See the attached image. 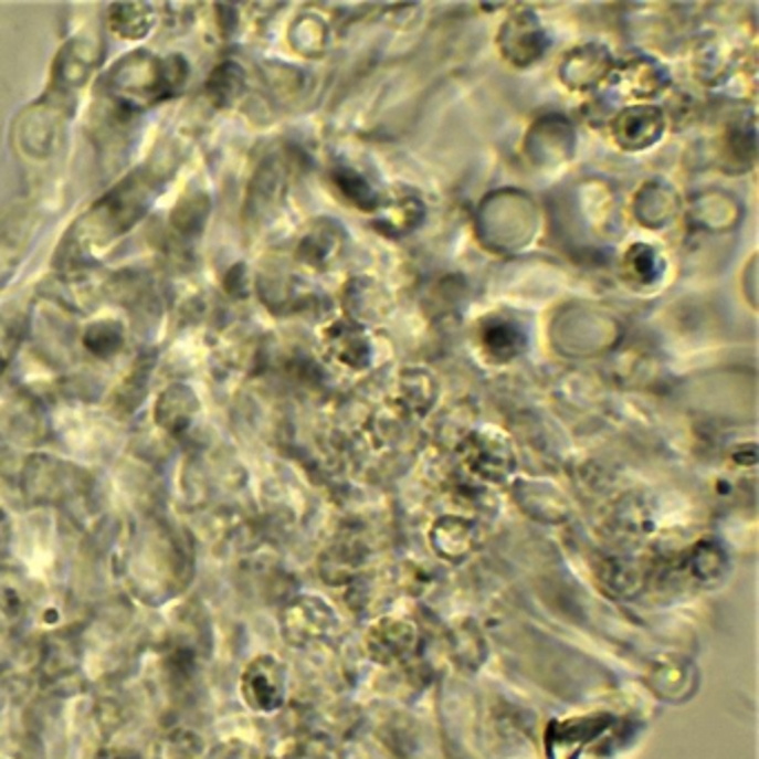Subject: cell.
Masks as SVG:
<instances>
[{
    "label": "cell",
    "instance_id": "6",
    "mask_svg": "<svg viewBox=\"0 0 759 759\" xmlns=\"http://www.w3.org/2000/svg\"><path fill=\"white\" fill-rule=\"evenodd\" d=\"M622 83L620 87H626L631 94L635 96H649V94H655L664 83H662V76L657 72L655 65L651 63H633L631 67L622 70Z\"/></svg>",
    "mask_w": 759,
    "mask_h": 759
},
{
    "label": "cell",
    "instance_id": "3",
    "mask_svg": "<svg viewBox=\"0 0 759 759\" xmlns=\"http://www.w3.org/2000/svg\"><path fill=\"white\" fill-rule=\"evenodd\" d=\"M662 131V114L655 107H633L620 114L615 123V138L629 147L640 149L657 140Z\"/></svg>",
    "mask_w": 759,
    "mask_h": 759
},
{
    "label": "cell",
    "instance_id": "2",
    "mask_svg": "<svg viewBox=\"0 0 759 759\" xmlns=\"http://www.w3.org/2000/svg\"><path fill=\"white\" fill-rule=\"evenodd\" d=\"M502 50L508 61L528 65L544 52V34L533 14H515L502 32Z\"/></svg>",
    "mask_w": 759,
    "mask_h": 759
},
{
    "label": "cell",
    "instance_id": "5",
    "mask_svg": "<svg viewBox=\"0 0 759 759\" xmlns=\"http://www.w3.org/2000/svg\"><path fill=\"white\" fill-rule=\"evenodd\" d=\"M482 344L495 359H513L524 348V335L510 321L491 319L482 330Z\"/></svg>",
    "mask_w": 759,
    "mask_h": 759
},
{
    "label": "cell",
    "instance_id": "1",
    "mask_svg": "<svg viewBox=\"0 0 759 759\" xmlns=\"http://www.w3.org/2000/svg\"><path fill=\"white\" fill-rule=\"evenodd\" d=\"M241 693L254 710H274L283 702V671L274 657H256L241 677Z\"/></svg>",
    "mask_w": 759,
    "mask_h": 759
},
{
    "label": "cell",
    "instance_id": "4",
    "mask_svg": "<svg viewBox=\"0 0 759 759\" xmlns=\"http://www.w3.org/2000/svg\"><path fill=\"white\" fill-rule=\"evenodd\" d=\"M414 637V629L408 622L383 620L372 626L366 642L375 657L388 662L394 657H403L408 651H412Z\"/></svg>",
    "mask_w": 759,
    "mask_h": 759
}]
</instances>
